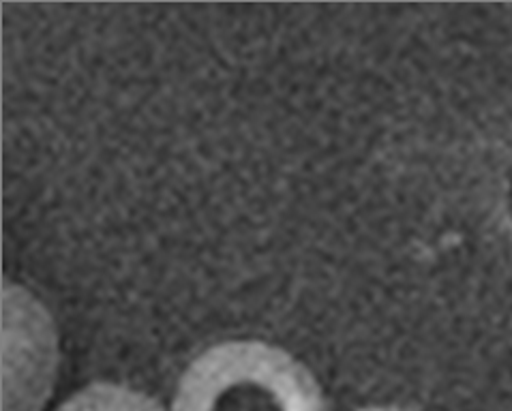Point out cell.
<instances>
[{"label":"cell","mask_w":512,"mask_h":411,"mask_svg":"<svg viewBox=\"0 0 512 411\" xmlns=\"http://www.w3.org/2000/svg\"><path fill=\"white\" fill-rule=\"evenodd\" d=\"M360 411H420V409H412V407H399V405H380V407H365Z\"/></svg>","instance_id":"3957f363"},{"label":"cell","mask_w":512,"mask_h":411,"mask_svg":"<svg viewBox=\"0 0 512 411\" xmlns=\"http://www.w3.org/2000/svg\"><path fill=\"white\" fill-rule=\"evenodd\" d=\"M56 411H165L159 401L129 386L97 382L75 392Z\"/></svg>","instance_id":"7a4b0ae2"},{"label":"cell","mask_w":512,"mask_h":411,"mask_svg":"<svg viewBox=\"0 0 512 411\" xmlns=\"http://www.w3.org/2000/svg\"><path fill=\"white\" fill-rule=\"evenodd\" d=\"M172 411H328L315 375L285 349L240 339L208 347L174 394Z\"/></svg>","instance_id":"6da1fadb"}]
</instances>
